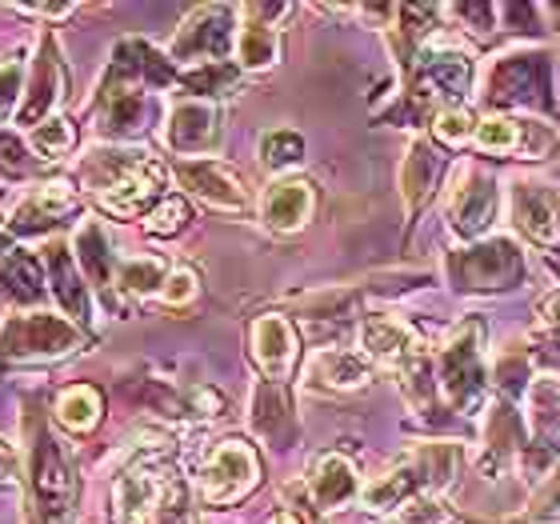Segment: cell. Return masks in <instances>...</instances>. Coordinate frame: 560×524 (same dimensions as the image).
I'll use <instances>...</instances> for the list:
<instances>
[{"label": "cell", "mask_w": 560, "mask_h": 524, "mask_svg": "<svg viewBox=\"0 0 560 524\" xmlns=\"http://www.w3.org/2000/svg\"><path fill=\"white\" fill-rule=\"evenodd\" d=\"M57 420L69 432H93L101 420V393L93 385H72L57 396Z\"/></svg>", "instance_id": "obj_30"}, {"label": "cell", "mask_w": 560, "mask_h": 524, "mask_svg": "<svg viewBox=\"0 0 560 524\" xmlns=\"http://www.w3.org/2000/svg\"><path fill=\"white\" fill-rule=\"evenodd\" d=\"M164 144L176 152V161H197L221 144V113L209 101H180L164 120Z\"/></svg>", "instance_id": "obj_15"}, {"label": "cell", "mask_w": 560, "mask_h": 524, "mask_svg": "<svg viewBox=\"0 0 560 524\" xmlns=\"http://www.w3.org/2000/svg\"><path fill=\"white\" fill-rule=\"evenodd\" d=\"M192 296H197V277H192L188 268H173L168 280H164V289H161V301L173 304V308H180V304H188Z\"/></svg>", "instance_id": "obj_39"}, {"label": "cell", "mask_w": 560, "mask_h": 524, "mask_svg": "<svg viewBox=\"0 0 560 524\" xmlns=\"http://www.w3.org/2000/svg\"><path fill=\"white\" fill-rule=\"evenodd\" d=\"M540 325H545V333H552V337H560V289H552L545 301H540L537 308Z\"/></svg>", "instance_id": "obj_42"}, {"label": "cell", "mask_w": 560, "mask_h": 524, "mask_svg": "<svg viewBox=\"0 0 560 524\" xmlns=\"http://www.w3.org/2000/svg\"><path fill=\"white\" fill-rule=\"evenodd\" d=\"M528 444V424L521 417V408L513 400L497 396L489 405V420L480 432V453H477V473L485 480H504L521 465V453Z\"/></svg>", "instance_id": "obj_10"}, {"label": "cell", "mask_w": 560, "mask_h": 524, "mask_svg": "<svg viewBox=\"0 0 560 524\" xmlns=\"http://www.w3.org/2000/svg\"><path fill=\"white\" fill-rule=\"evenodd\" d=\"M188 224V205L180 197H164L156 209L144 217V233L152 236H173Z\"/></svg>", "instance_id": "obj_38"}, {"label": "cell", "mask_w": 560, "mask_h": 524, "mask_svg": "<svg viewBox=\"0 0 560 524\" xmlns=\"http://www.w3.org/2000/svg\"><path fill=\"white\" fill-rule=\"evenodd\" d=\"M236 16L241 9L233 4H205V9L188 12V21L180 24V33L168 45V60L173 65H224L236 53Z\"/></svg>", "instance_id": "obj_7"}, {"label": "cell", "mask_w": 560, "mask_h": 524, "mask_svg": "<svg viewBox=\"0 0 560 524\" xmlns=\"http://www.w3.org/2000/svg\"><path fill=\"white\" fill-rule=\"evenodd\" d=\"M436 381H441L444 408L460 424H472L492 388V376L485 369V325L477 316L460 321L436 349Z\"/></svg>", "instance_id": "obj_2"}, {"label": "cell", "mask_w": 560, "mask_h": 524, "mask_svg": "<svg viewBox=\"0 0 560 524\" xmlns=\"http://www.w3.org/2000/svg\"><path fill=\"white\" fill-rule=\"evenodd\" d=\"M77 265L89 272L93 289L101 292V301L117 304V272L120 268L113 265V253H108L105 229L101 224H84L77 233Z\"/></svg>", "instance_id": "obj_28"}, {"label": "cell", "mask_w": 560, "mask_h": 524, "mask_svg": "<svg viewBox=\"0 0 560 524\" xmlns=\"http://www.w3.org/2000/svg\"><path fill=\"white\" fill-rule=\"evenodd\" d=\"M509 221L516 236H525L528 245L557 248L560 245V205L545 181L537 176H513L509 181Z\"/></svg>", "instance_id": "obj_11"}, {"label": "cell", "mask_w": 560, "mask_h": 524, "mask_svg": "<svg viewBox=\"0 0 560 524\" xmlns=\"http://www.w3.org/2000/svg\"><path fill=\"white\" fill-rule=\"evenodd\" d=\"M77 212H81V200H77L72 185L48 181V185L33 188V193L16 205V212H12V233L16 236L52 233L57 224H65L69 217H77Z\"/></svg>", "instance_id": "obj_19"}, {"label": "cell", "mask_w": 560, "mask_h": 524, "mask_svg": "<svg viewBox=\"0 0 560 524\" xmlns=\"http://www.w3.org/2000/svg\"><path fill=\"white\" fill-rule=\"evenodd\" d=\"M277 60H280V33L269 21H253L248 16V24H241V36H236V69L260 72V69H272Z\"/></svg>", "instance_id": "obj_29"}, {"label": "cell", "mask_w": 560, "mask_h": 524, "mask_svg": "<svg viewBox=\"0 0 560 524\" xmlns=\"http://www.w3.org/2000/svg\"><path fill=\"white\" fill-rule=\"evenodd\" d=\"M176 185L185 188L188 197H197L200 205L221 212H245L248 209V188L241 173H233L217 156H197V161H173Z\"/></svg>", "instance_id": "obj_13"}, {"label": "cell", "mask_w": 560, "mask_h": 524, "mask_svg": "<svg viewBox=\"0 0 560 524\" xmlns=\"http://www.w3.org/2000/svg\"><path fill=\"white\" fill-rule=\"evenodd\" d=\"M269 524H304V521L296 513H289V509H280V513L269 516Z\"/></svg>", "instance_id": "obj_43"}, {"label": "cell", "mask_w": 560, "mask_h": 524, "mask_svg": "<svg viewBox=\"0 0 560 524\" xmlns=\"http://www.w3.org/2000/svg\"><path fill=\"white\" fill-rule=\"evenodd\" d=\"M472 144L477 152L497 156V161H549L560 144V132L552 129V120L489 113V117H480Z\"/></svg>", "instance_id": "obj_8"}, {"label": "cell", "mask_w": 560, "mask_h": 524, "mask_svg": "<svg viewBox=\"0 0 560 524\" xmlns=\"http://www.w3.org/2000/svg\"><path fill=\"white\" fill-rule=\"evenodd\" d=\"M420 345V333L409 325V321H400L393 313H369L361 321V352L369 357L373 364L381 369H397L405 357Z\"/></svg>", "instance_id": "obj_23"}, {"label": "cell", "mask_w": 560, "mask_h": 524, "mask_svg": "<svg viewBox=\"0 0 560 524\" xmlns=\"http://www.w3.org/2000/svg\"><path fill=\"white\" fill-rule=\"evenodd\" d=\"M477 113L472 105H448L432 117V137L441 149H460V144H472L477 140Z\"/></svg>", "instance_id": "obj_33"}, {"label": "cell", "mask_w": 560, "mask_h": 524, "mask_svg": "<svg viewBox=\"0 0 560 524\" xmlns=\"http://www.w3.org/2000/svg\"><path fill=\"white\" fill-rule=\"evenodd\" d=\"M376 376V364L361 349H320L304 364V388L313 393H352Z\"/></svg>", "instance_id": "obj_18"}, {"label": "cell", "mask_w": 560, "mask_h": 524, "mask_svg": "<svg viewBox=\"0 0 560 524\" xmlns=\"http://www.w3.org/2000/svg\"><path fill=\"white\" fill-rule=\"evenodd\" d=\"M501 212V185L485 168V161H465L456 168V181L448 188V233L465 245L485 241Z\"/></svg>", "instance_id": "obj_5"}, {"label": "cell", "mask_w": 560, "mask_h": 524, "mask_svg": "<svg viewBox=\"0 0 560 524\" xmlns=\"http://www.w3.org/2000/svg\"><path fill=\"white\" fill-rule=\"evenodd\" d=\"M180 84H185L188 93L200 96V101H209V96H233L236 84H241V69L236 65H200L192 72H180Z\"/></svg>", "instance_id": "obj_34"}, {"label": "cell", "mask_w": 560, "mask_h": 524, "mask_svg": "<svg viewBox=\"0 0 560 524\" xmlns=\"http://www.w3.org/2000/svg\"><path fill=\"white\" fill-rule=\"evenodd\" d=\"M444 277L460 296H497L525 284L528 260L513 236H485L477 245H460L444 257Z\"/></svg>", "instance_id": "obj_3"}, {"label": "cell", "mask_w": 560, "mask_h": 524, "mask_svg": "<svg viewBox=\"0 0 560 524\" xmlns=\"http://www.w3.org/2000/svg\"><path fill=\"white\" fill-rule=\"evenodd\" d=\"M173 489V473H164L156 461H137L113 485V521L117 524H156L161 504Z\"/></svg>", "instance_id": "obj_12"}, {"label": "cell", "mask_w": 560, "mask_h": 524, "mask_svg": "<svg viewBox=\"0 0 560 524\" xmlns=\"http://www.w3.org/2000/svg\"><path fill=\"white\" fill-rule=\"evenodd\" d=\"M28 477L40 524H69L77 504V477L45 424L28 420Z\"/></svg>", "instance_id": "obj_4"}, {"label": "cell", "mask_w": 560, "mask_h": 524, "mask_svg": "<svg viewBox=\"0 0 560 524\" xmlns=\"http://www.w3.org/2000/svg\"><path fill=\"white\" fill-rule=\"evenodd\" d=\"M257 480H260L257 449L248 441L229 436V441L217 444V449L205 456V465H200V501L212 504V509L236 504L257 489Z\"/></svg>", "instance_id": "obj_9"}, {"label": "cell", "mask_w": 560, "mask_h": 524, "mask_svg": "<svg viewBox=\"0 0 560 524\" xmlns=\"http://www.w3.org/2000/svg\"><path fill=\"white\" fill-rule=\"evenodd\" d=\"M257 152H260V164H265L269 173L289 176V168H296V164L304 161V137L296 129H272L260 137Z\"/></svg>", "instance_id": "obj_32"}, {"label": "cell", "mask_w": 560, "mask_h": 524, "mask_svg": "<svg viewBox=\"0 0 560 524\" xmlns=\"http://www.w3.org/2000/svg\"><path fill=\"white\" fill-rule=\"evenodd\" d=\"M253 432L269 449H289L296 444V412H292L289 388L280 381H260L253 393Z\"/></svg>", "instance_id": "obj_25"}, {"label": "cell", "mask_w": 560, "mask_h": 524, "mask_svg": "<svg viewBox=\"0 0 560 524\" xmlns=\"http://www.w3.org/2000/svg\"><path fill=\"white\" fill-rule=\"evenodd\" d=\"M164 176H168V168H164L156 156H149V161L140 164V168H132L129 176H120L113 188L96 193V200H101V209L113 212V217H149L164 200Z\"/></svg>", "instance_id": "obj_17"}, {"label": "cell", "mask_w": 560, "mask_h": 524, "mask_svg": "<svg viewBox=\"0 0 560 524\" xmlns=\"http://www.w3.org/2000/svg\"><path fill=\"white\" fill-rule=\"evenodd\" d=\"M60 93H65V60H60L52 36H45V45L36 53V69H33V89L24 96L16 120L28 125V129H40L45 117L60 105Z\"/></svg>", "instance_id": "obj_24"}, {"label": "cell", "mask_w": 560, "mask_h": 524, "mask_svg": "<svg viewBox=\"0 0 560 524\" xmlns=\"http://www.w3.org/2000/svg\"><path fill=\"white\" fill-rule=\"evenodd\" d=\"M4 468H9V453H4V449H0V473H4Z\"/></svg>", "instance_id": "obj_44"}, {"label": "cell", "mask_w": 560, "mask_h": 524, "mask_svg": "<svg viewBox=\"0 0 560 524\" xmlns=\"http://www.w3.org/2000/svg\"><path fill=\"white\" fill-rule=\"evenodd\" d=\"M156 117V96L149 89L129 84H105L96 93V132L105 140H132L149 129Z\"/></svg>", "instance_id": "obj_14"}, {"label": "cell", "mask_w": 560, "mask_h": 524, "mask_svg": "<svg viewBox=\"0 0 560 524\" xmlns=\"http://www.w3.org/2000/svg\"><path fill=\"white\" fill-rule=\"evenodd\" d=\"M84 345L81 328L52 313H24L9 316V325L0 333V361L4 364H28V361H57L69 357Z\"/></svg>", "instance_id": "obj_6"}, {"label": "cell", "mask_w": 560, "mask_h": 524, "mask_svg": "<svg viewBox=\"0 0 560 524\" xmlns=\"http://www.w3.org/2000/svg\"><path fill=\"white\" fill-rule=\"evenodd\" d=\"M0 168H9V173H28L33 168L21 137H12V132H0Z\"/></svg>", "instance_id": "obj_40"}, {"label": "cell", "mask_w": 560, "mask_h": 524, "mask_svg": "<svg viewBox=\"0 0 560 524\" xmlns=\"http://www.w3.org/2000/svg\"><path fill=\"white\" fill-rule=\"evenodd\" d=\"M444 173H448V152L432 137H417L409 144V156L400 164V197H405V212H409V229L432 200V193L441 188Z\"/></svg>", "instance_id": "obj_16"}, {"label": "cell", "mask_w": 560, "mask_h": 524, "mask_svg": "<svg viewBox=\"0 0 560 524\" xmlns=\"http://www.w3.org/2000/svg\"><path fill=\"white\" fill-rule=\"evenodd\" d=\"M0 296H9L16 304H36L45 296V272L24 248L9 241V233L0 229Z\"/></svg>", "instance_id": "obj_26"}, {"label": "cell", "mask_w": 560, "mask_h": 524, "mask_svg": "<svg viewBox=\"0 0 560 524\" xmlns=\"http://www.w3.org/2000/svg\"><path fill=\"white\" fill-rule=\"evenodd\" d=\"M521 521H528V524H560V465L537 485V492H533V501L525 504V516H521Z\"/></svg>", "instance_id": "obj_36"}, {"label": "cell", "mask_w": 560, "mask_h": 524, "mask_svg": "<svg viewBox=\"0 0 560 524\" xmlns=\"http://www.w3.org/2000/svg\"><path fill=\"white\" fill-rule=\"evenodd\" d=\"M72 140H77V132H72L69 120H45L40 129H33V149L45 156V161H57V156H65V152L72 149Z\"/></svg>", "instance_id": "obj_37"}, {"label": "cell", "mask_w": 560, "mask_h": 524, "mask_svg": "<svg viewBox=\"0 0 560 524\" xmlns=\"http://www.w3.org/2000/svg\"><path fill=\"white\" fill-rule=\"evenodd\" d=\"M308 501L316 504V513H337L345 504H352L361 497V477H357V465H352L345 453H325L308 473Z\"/></svg>", "instance_id": "obj_22"}, {"label": "cell", "mask_w": 560, "mask_h": 524, "mask_svg": "<svg viewBox=\"0 0 560 524\" xmlns=\"http://www.w3.org/2000/svg\"><path fill=\"white\" fill-rule=\"evenodd\" d=\"M248 340H253V361L260 364V373L284 385V376L292 373L296 352H301V340H296V328H292L289 316H277V313L257 316Z\"/></svg>", "instance_id": "obj_21"}, {"label": "cell", "mask_w": 560, "mask_h": 524, "mask_svg": "<svg viewBox=\"0 0 560 524\" xmlns=\"http://www.w3.org/2000/svg\"><path fill=\"white\" fill-rule=\"evenodd\" d=\"M173 268L164 265L161 257H132L120 265L117 272V289L129 292V296H152V292L164 289V280H168Z\"/></svg>", "instance_id": "obj_31"}, {"label": "cell", "mask_w": 560, "mask_h": 524, "mask_svg": "<svg viewBox=\"0 0 560 524\" xmlns=\"http://www.w3.org/2000/svg\"><path fill=\"white\" fill-rule=\"evenodd\" d=\"M453 504L441 492H420L409 504H400L397 513L385 516V524H453Z\"/></svg>", "instance_id": "obj_35"}, {"label": "cell", "mask_w": 560, "mask_h": 524, "mask_svg": "<svg viewBox=\"0 0 560 524\" xmlns=\"http://www.w3.org/2000/svg\"><path fill=\"white\" fill-rule=\"evenodd\" d=\"M16 93H21V65H0V117L12 108Z\"/></svg>", "instance_id": "obj_41"}, {"label": "cell", "mask_w": 560, "mask_h": 524, "mask_svg": "<svg viewBox=\"0 0 560 524\" xmlns=\"http://www.w3.org/2000/svg\"><path fill=\"white\" fill-rule=\"evenodd\" d=\"M480 105L489 113H509V117L540 113L557 120L560 101L552 93V53L521 45L492 57L489 69L480 72Z\"/></svg>", "instance_id": "obj_1"}, {"label": "cell", "mask_w": 560, "mask_h": 524, "mask_svg": "<svg viewBox=\"0 0 560 524\" xmlns=\"http://www.w3.org/2000/svg\"><path fill=\"white\" fill-rule=\"evenodd\" d=\"M313 205H316V193L308 176H296V173L277 176V181L265 188V197H260V221H265V229H272V233H296V229L308 224Z\"/></svg>", "instance_id": "obj_20"}, {"label": "cell", "mask_w": 560, "mask_h": 524, "mask_svg": "<svg viewBox=\"0 0 560 524\" xmlns=\"http://www.w3.org/2000/svg\"><path fill=\"white\" fill-rule=\"evenodd\" d=\"M45 260H48V277H52V292H57L60 308H65L77 325H89L93 308H89V289H84V280H81V265L72 260V253L60 245V241L48 245Z\"/></svg>", "instance_id": "obj_27"}]
</instances>
